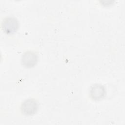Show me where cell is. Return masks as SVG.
I'll use <instances>...</instances> for the list:
<instances>
[{
    "instance_id": "obj_1",
    "label": "cell",
    "mask_w": 125,
    "mask_h": 125,
    "mask_svg": "<svg viewBox=\"0 0 125 125\" xmlns=\"http://www.w3.org/2000/svg\"><path fill=\"white\" fill-rule=\"evenodd\" d=\"M19 21L17 18L9 16L4 18L2 22V28L3 31L8 34L15 33L19 28Z\"/></svg>"
},
{
    "instance_id": "obj_2",
    "label": "cell",
    "mask_w": 125,
    "mask_h": 125,
    "mask_svg": "<svg viewBox=\"0 0 125 125\" xmlns=\"http://www.w3.org/2000/svg\"><path fill=\"white\" fill-rule=\"evenodd\" d=\"M38 109V104L34 99H26L21 104V112L25 115H32L36 113Z\"/></svg>"
},
{
    "instance_id": "obj_3",
    "label": "cell",
    "mask_w": 125,
    "mask_h": 125,
    "mask_svg": "<svg viewBox=\"0 0 125 125\" xmlns=\"http://www.w3.org/2000/svg\"><path fill=\"white\" fill-rule=\"evenodd\" d=\"M38 57L36 53L32 51H27L24 52L21 59L22 64L27 68L34 67L37 63Z\"/></svg>"
},
{
    "instance_id": "obj_4",
    "label": "cell",
    "mask_w": 125,
    "mask_h": 125,
    "mask_svg": "<svg viewBox=\"0 0 125 125\" xmlns=\"http://www.w3.org/2000/svg\"><path fill=\"white\" fill-rule=\"evenodd\" d=\"M89 92L90 97L95 101H99L103 99L106 95L104 86L98 83H95L91 86Z\"/></svg>"
}]
</instances>
